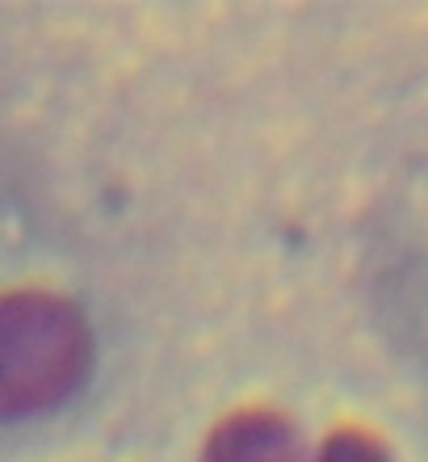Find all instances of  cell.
Returning a JSON list of instances; mask_svg holds the SVG:
<instances>
[{
  "mask_svg": "<svg viewBox=\"0 0 428 462\" xmlns=\"http://www.w3.org/2000/svg\"><path fill=\"white\" fill-rule=\"evenodd\" d=\"M88 370L85 316L50 291H13L0 303V400L5 412H42L68 400Z\"/></svg>",
  "mask_w": 428,
  "mask_h": 462,
  "instance_id": "cell-1",
  "label": "cell"
},
{
  "mask_svg": "<svg viewBox=\"0 0 428 462\" xmlns=\"http://www.w3.org/2000/svg\"><path fill=\"white\" fill-rule=\"evenodd\" d=\"M202 462H303V441L282 412L244 408L210 429Z\"/></svg>",
  "mask_w": 428,
  "mask_h": 462,
  "instance_id": "cell-2",
  "label": "cell"
},
{
  "mask_svg": "<svg viewBox=\"0 0 428 462\" xmlns=\"http://www.w3.org/2000/svg\"><path fill=\"white\" fill-rule=\"evenodd\" d=\"M315 462H391L387 446H382L374 433H361V429H336Z\"/></svg>",
  "mask_w": 428,
  "mask_h": 462,
  "instance_id": "cell-3",
  "label": "cell"
}]
</instances>
